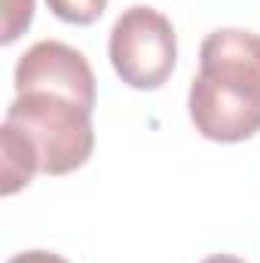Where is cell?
Wrapping results in <instances>:
<instances>
[{
  "label": "cell",
  "instance_id": "cell-5",
  "mask_svg": "<svg viewBox=\"0 0 260 263\" xmlns=\"http://www.w3.org/2000/svg\"><path fill=\"white\" fill-rule=\"evenodd\" d=\"M199 73L251 101H260V34L217 28L202 40Z\"/></svg>",
  "mask_w": 260,
  "mask_h": 263
},
{
  "label": "cell",
  "instance_id": "cell-8",
  "mask_svg": "<svg viewBox=\"0 0 260 263\" xmlns=\"http://www.w3.org/2000/svg\"><path fill=\"white\" fill-rule=\"evenodd\" d=\"M34 22V0H3V31L0 43H15Z\"/></svg>",
  "mask_w": 260,
  "mask_h": 263
},
{
  "label": "cell",
  "instance_id": "cell-4",
  "mask_svg": "<svg viewBox=\"0 0 260 263\" xmlns=\"http://www.w3.org/2000/svg\"><path fill=\"white\" fill-rule=\"evenodd\" d=\"M196 132L217 144H239L260 132V101H251L220 83L196 73L187 95Z\"/></svg>",
  "mask_w": 260,
  "mask_h": 263
},
{
  "label": "cell",
  "instance_id": "cell-7",
  "mask_svg": "<svg viewBox=\"0 0 260 263\" xmlns=\"http://www.w3.org/2000/svg\"><path fill=\"white\" fill-rule=\"evenodd\" d=\"M46 6L67 25H92L104 15L107 0H46Z\"/></svg>",
  "mask_w": 260,
  "mask_h": 263
},
{
  "label": "cell",
  "instance_id": "cell-1",
  "mask_svg": "<svg viewBox=\"0 0 260 263\" xmlns=\"http://www.w3.org/2000/svg\"><path fill=\"white\" fill-rule=\"evenodd\" d=\"M6 123L31 138L43 175H70L83 168L95 150L92 110L55 92H15Z\"/></svg>",
  "mask_w": 260,
  "mask_h": 263
},
{
  "label": "cell",
  "instance_id": "cell-2",
  "mask_svg": "<svg viewBox=\"0 0 260 263\" xmlns=\"http://www.w3.org/2000/svg\"><path fill=\"white\" fill-rule=\"evenodd\" d=\"M107 55L129 89H162L178 65L175 25L153 6H129L110 28Z\"/></svg>",
  "mask_w": 260,
  "mask_h": 263
},
{
  "label": "cell",
  "instance_id": "cell-6",
  "mask_svg": "<svg viewBox=\"0 0 260 263\" xmlns=\"http://www.w3.org/2000/svg\"><path fill=\"white\" fill-rule=\"evenodd\" d=\"M37 172H40V159H37L31 138L18 126L3 120L0 126V193L3 196L18 193L22 187L34 181Z\"/></svg>",
  "mask_w": 260,
  "mask_h": 263
},
{
  "label": "cell",
  "instance_id": "cell-9",
  "mask_svg": "<svg viewBox=\"0 0 260 263\" xmlns=\"http://www.w3.org/2000/svg\"><path fill=\"white\" fill-rule=\"evenodd\" d=\"M6 263H70V260H65L55 251H22V254H15L12 260H6Z\"/></svg>",
  "mask_w": 260,
  "mask_h": 263
},
{
  "label": "cell",
  "instance_id": "cell-3",
  "mask_svg": "<svg viewBox=\"0 0 260 263\" xmlns=\"http://www.w3.org/2000/svg\"><path fill=\"white\" fill-rule=\"evenodd\" d=\"M15 92H55L95 110V73L86 55L59 40H40L15 65Z\"/></svg>",
  "mask_w": 260,
  "mask_h": 263
},
{
  "label": "cell",
  "instance_id": "cell-10",
  "mask_svg": "<svg viewBox=\"0 0 260 263\" xmlns=\"http://www.w3.org/2000/svg\"><path fill=\"white\" fill-rule=\"evenodd\" d=\"M202 263H245V260L236 257V254H208Z\"/></svg>",
  "mask_w": 260,
  "mask_h": 263
}]
</instances>
